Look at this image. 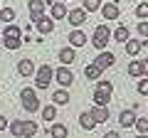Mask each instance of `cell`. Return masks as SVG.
<instances>
[{
	"label": "cell",
	"instance_id": "6da1fadb",
	"mask_svg": "<svg viewBox=\"0 0 148 138\" xmlns=\"http://www.w3.org/2000/svg\"><path fill=\"white\" fill-rule=\"evenodd\" d=\"M10 126V133L12 136H17V138H30V136H35L37 133V123L35 121H12V123H8Z\"/></svg>",
	"mask_w": 148,
	"mask_h": 138
},
{
	"label": "cell",
	"instance_id": "7a4b0ae2",
	"mask_svg": "<svg viewBox=\"0 0 148 138\" xmlns=\"http://www.w3.org/2000/svg\"><path fill=\"white\" fill-rule=\"evenodd\" d=\"M54 79V69L47 67V64H42L40 69H35V86L37 89H47L49 84H52Z\"/></svg>",
	"mask_w": 148,
	"mask_h": 138
},
{
	"label": "cell",
	"instance_id": "3957f363",
	"mask_svg": "<svg viewBox=\"0 0 148 138\" xmlns=\"http://www.w3.org/2000/svg\"><path fill=\"white\" fill-rule=\"evenodd\" d=\"M111 91H114V86H111V81H99L94 89V104H99V106H106L111 101Z\"/></svg>",
	"mask_w": 148,
	"mask_h": 138
},
{
	"label": "cell",
	"instance_id": "277c9868",
	"mask_svg": "<svg viewBox=\"0 0 148 138\" xmlns=\"http://www.w3.org/2000/svg\"><path fill=\"white\" fill-rule=\"evenodd\" d=\"M20 99H22V106H25L27 113H35L40 109V99H37L35 89H22L20 91Z\"/></svg>",
	"mask_w": 148,
	"mask_h": 138
},
{
	"label": "cell",
	"instance_id": "5b68a950",
	"mask_svg": "<svg viewBox=\"0 0 148 138\" xmlns=\"http://www.w3.org/2000/svg\"><path fill=\"white\" fill-rule=\"evenodd\" d=\"M109 42H111V30H109L106 25H99V27L94 30V37H91V44H94L96 49H104Z\"/></svg>",
	"mask_w": 148,
	"mask_h": 138
},
{
	"label": "cell",
	"instance_id": "8992f818",
	"mask_svg": "<svg viewBox=\"0 0 148 138\" xmlns=\"http://www.w3.org/2000/svg\"><path fill=\"white\" fill-rule=\"evenodd\" d=\"M67 20H69L72 27H82L86 22V10H84V8H74V10L67 12Z\"/></svg>",
	"mask_w": 148,
	"mask_h": 138
},
{
	"label": "cell",
	"instance_id": "52a82bcc",
	"mask_svg": "<svg viewBox=\"0 0 148 138\" xmlns=\"http://www.w3.org/2000/svg\"><path fill=\"white\" fill-rule=\"evenodd\" d=\"M54 79H57L62 86H72L74 84V74H72V69H69L67 64H62V67L54 72Z\"/></svg>",
	"mask_w": 148,
	"mask_h": 138
},
{
	"label": "cell",
	"instance_id": "ba28073f",
	"mask_svg": "<svg viewBox=\"0 0 148 138\" xmlns=\"http://www.w3.org/2000/svg\"><path fill=\"white\" fill-rule=\"evenodd\" d=\"M45 5H47V0H30V20L32 22L45 15Z\"/></svg>",
	"mask_w": 148,
	"mask_h": 138
},
{
	"label": "cell",
	"instance_id": "9c48e42d",
	"mask_svg": "<svg viewBox=\"0 0 148 138\" xmlns=\"http://www.w3.org/2000/svg\"><path fill=\"white\" fill-rule=\"evenodd\" d=\"M69 44H72V47H84V44H86V35H84V30L74 27V30L69 32Z\"/></svg>",
	"mask_w": 148,
	"mask_h": 138
},
{
	"label": "cell",
	"instance_id": "30bf717a",
	"mask_svg": "<svg viewBox=\"0 0 148 138\" xmlns=\"http://www.w3.org/2000/svg\"><path fill=\"white\" fill-rule=\"evenodd\" d=\"M99 10H101V15H104V20H119V12H121L116 3H106V5H101Z\"/></svg>",
	"mask_w": 148,
	"mask_h": 138
},
{
	"label": "cell",
	"instance_id": "8fae6325",
	"mask_svg": "<svg viewBox=\"0 0 148 138\" xmlns=\"http://www.w3.org/2000/svg\"><path fill=\"white\" fill-rule=\"evenodd\" d=\"M114 59H116V57H114L111 52H104V49H101V54H99V57L94 59V64H96V67L101 69V72H104V69H109L111 64H114Z\"/></svg>",
	"mask_w": 148,
	"mask_h": 138
},
{
	"label": "cell",
	"instance_id": "7c38bea8",
	"mask_svg": "<svg viewBox=\"0 0 148 138\" xmlns=\"http://www.w3.org/2000/svg\"><path fill=\"white\" fill-rule=\"evenodd\" d=\"M35 25H37V30L42 32V35H49V32L54 30V20H52V17H45V15H42V17H37Z\"/></svg>",
	"mask_w": 148,
	"mask_h": 138
},
{
	"label": "cell",
	"instance_id": "4fadbf2b",
	"mask_svg": "<svg viewBox=\"0 0 148 138\" xmlns=\"http://www.w3.org/2000/svg\"><path fill=\"white\" fill-rule=\"evenodd\" d=\"M91 116H94V121H96V123H106V121H109V109L96 104V106L91 109Z\"/></svg>",
	"mask_w": 148,
	"mask_h": 138
},
{
	"label": "cell",
	"instance_id": "5bb4252c",
	"mask_svg": "<svg viewBox=\"0 0 148 138\" xmlns=\"http://www.w3.org/2000/svg\"><path fill=\"white\" fill-rule=\"evenodd\" d=\"M79 126L84 128V131H91V128L96 126V121H94V116H91V111H82V113H79Z\"/></svg>",
	"mask_w": 148,
	"mask_h": 138
},
{
	"label": "cell",
	"instance_id": "9a60e30c",
	"mask_svg": "<svg viewBox=\"0 0 148 138\" xmlns=\"http://www.w3.org/2000/svg\"><path fill=\"white\" fill-rule=\"evenodd\" d=\"M143 44H146V40H126V52L131 54V57H136L143 49Z\"/></svg>",
	"mask_w": 148,
	"mask_h": 138
},
{
	"label": "cell",
	"instance_id": "2e32d148",
	"mask_svg": "<svg viewBox=\"0 0 148 138\" xmlns=\"http://www.w3.org/2000/svg\"><path fill=\"white\" fill-rule=\"evenodd\" d=\"M133 121H136V113H133L131 109H126V111L119 113V123H121L123 128H131V126H133Z\"/></svg>",
	"mask_w": 148,
	"mask_h": 138
},
{
	"label": "cell",
	"instance_id": "e0dca14e",
	"mask_svg": "<svg viewBox=\"0 0 148 138\" xmlns=\"http://www.w3.org/2000/svg\"><path fill=\"white\" fill-rule=\"evenodd\" d=\"M17 72H20L22 77H30V74H35V64H32L30 59H20V62H17Z\"/></svg>",
	"mask_w": 148,
	"mask_h": 138
},
{
	"label": "cell",
	"instance_id": "ac0fdd59",
	"mask_svg": "<svg viewBox=\"0 0 148 138\" xmlns=\"http://www.w3.org/2000/svg\"><path fill=\"white\" fill-rule=\"evenodd\" d=\"M52 101L57 104V106H67V104H69V94H67V86H64V89H59V91H54V94H52Z\"/></svg>",
	"mask_w": 148,
	"mask_h": 138
},
{
	"label": "cell",
	"instance_id": "d6986e66",
	"mask_svg": "<svg viewBox=\"0 0 148 138\" xmlns=\"http://www.w3.org/2000/svg\"><path fill=\"white\" fill-rule=\"evenodd\" d=\"M74 59H77V57H74V47H64L62 52H59V62H62V64H67V67L74 62Z\"/></svg>",
	"mask_w": 148,
	"mask_h": 138
},
{
	"label": "cell",
	"instance_id": "ffe728a7",
	"mask_svg": "<svg viewBox=\"0 0 148 138\" xmlns=\"http://www.w3.org/2000/svg\"><path fill=\"white\" fill-rule=\"evenodd\" d=\"M67 8H64V3H54L52 5V20H62V17H67Z\"/></svg>",
	"mask_w": 148,
	"mask_h": 138
},
{
	"label": "cell",
	"instance_id": "44dd1931",
	"mask_svg": "<svg viewBox=\"0 0 148 138\" xmlns=\"http://www.w3.org/2000/svg\"><path fill=\"white\" fill-rule=\"evenodd\" d=\"M49 133H52L54 138H67V133H69V128L64 126V123H54V126L49 128Z\"/></svg>",
	"mask_w": 148,
	"mask_h": 138
},
{
	"label": "cell",
	"instance_id": "7402d4cb",
	"mask_svg": "<svg viewBox=\"0 0 148 138\" xmlns=\"http://www.w3.org/2000/svg\"><path fill=\"white\" fill-rule=\"evenodd\" d=\"M3 44H5L8 49H20L22 47V37H5V35H3Z\"/></svg>",
	"mask_w": 148,
	"mask_h": 138
},
{
	"label": "cell",
	"instance_id": "603a6c76",
	"mask_svg": "<svg viewBox=\"0 0 148 138\" xmlns=\"http://www.w3.org/2000/svg\"><path fill=\"white\" fill-rule=\"evenodd\" d=\"M111 37H114V40H116V42H126V40H128V30H126V27H116V30H114V32H111Z\"/></svg>",
	"mask_w": 148,
	"mask_h": 138
},
{
	"label": "cell",
	"instance_id": "cb8c5ba5",
	"mask_svg": "<svg viewBox=\"0 0 148 138\" xmlns=\"http://www.w3.org/2000/svg\"><path fill=\"white\" fill-rule=\"evenodd\" d=\"M84 77H86V79H99L101 69L96 67V64H89V67H84Z\"/></svg>",
	"mask_w": 148,
	"mask_h": 138
},
{
	"label": "cell",
	"instance_id": "d4e9b609",
	"mask_svg": "<svg viewBox=\"0 0 148 138\" xmlns=\"http://www.w3.org/2000/svg\"><path fill=\"white\" fill-rule=\"evenodd\" d=\"M3 35H5V37H22V30L17 25H10V22H8V27H5Z\"/></svg>",
	"mask_w": 148,
	"mask_h": 138
},
{
	"label": "cell",
	"instance_id": "484cf974",
	"mask_svg": "<svg viewBox=\"0 0 148 138\" xmlns=\"http://www.w3.org/2000/svg\"><path fill=\"white\" fill-rule=\"evenodd\" d=\"M0 20L3 22H12L15 20V10H12V8H0Z\"/></svg>",
	"mask_w": 148,
	"mask_h": 138
},
{
	"label": "cell",
	"instance_id": "4316f807",
	"mask_svg": "<svg viewBox=\"0 0 148 138\" xmlns=\"http://www.w3.org/2000/svg\"><path fill=\"white\" fill-rule=\"evenodd\" d=\"M128 74H131V77H143V72H141V59H133V62L128 64Z\"/></svg>",
	"mask_w": 148,
	"mask_h": 138
},
{
	"label": "cell",
	"instance_id": "83f0119b",
	"mask_svg": "<svg viewBox=\"0 0 148 138\" xmlns=\"http://www.w3.org/2000/svg\"><path fill=\"white\" fill-rule=\"evenodd\" d=\"M101 8V0H84V10L86 12H96Z\"/></svg>",
	"mask_w": 148,
	"mask_h": 138
},
{
	"label": "cell",
	"instance_id": "f1b7e54d",
	"mask_svg": "<svg viewBox=\"0 0 148 138\" xmlns=\"http://www.w3.org/2000/svg\"><path fill=\"white\" fill-rule=\"evenodd\" d=\"M133 126H136L138 133H148V118H136V121H133Z\"/></svg>",
	"mask_w": 148,
	"mask_h": 138
},
{
	"label": "cell",
	"instance_id": "f546056e",
	"mask_svg": "<svg viewBox=\"0 0 148 138\" xmlns=\"http://www.w3.org/2000/svg\"><path fill=\"white\" fill-rule=\"evenodd\" d=\"M54 116H57L54 106H45V111H42V118H45V121H54Z\"/></svg>",
	"mask_w": 148,
	"mask_h": 138
},
{
	"label": "cell",
	"instance_id": "4dcf8cb0",
	"mask_svg": "<svg viewBox=\"0 0 148 138\" xmlns=\"http://www.w3.org/2000/svg\"><path fill=\"white\" fill-rule=\"evenodd\" d=\"M136 15L141 17V20H146V17H148V3H141V5H136Z\"/></svg>",
	"mask_w": 148,
	"mask_h": 138
},
{
	"label": "cell",
	"instance_id": "1f68e13d",
	"mask_svg": "<svg viewBox=\"0 0 148 138\" xmlns=\"http://www.w3.org/2000/svg\"><path fill=\"white\" fill-rule=\"evenodd\" d=\"M136 89H138V94L148 96V79H141V81H138V86H136Z\"/></svg>",
	"mask_w": 148,
	"mask_h": 138
},
{
	"label": "cell",
	"instance_id": "d6a6232c",
	"mask_svg": "<svg viewBox=\"0 0 148 138\" xmlns=\"http://www.w3.org/2000/svg\"><path fill=\"white\" fill-rule=\"evenodd\" d=\"M136 30H138V35H141V37H148V22H146V20H143V22H138V27H136Z\"/></svg>",
	"mask_w": 148,
	"mask_h": 138
},
{
	"label": "cell",
	"instance_id": "836d02e7",
	"mask_svg": "<svg viewBox=\"0 0 148 138\" xmlns=\"http://www.w3.org/2000/svg\"><path fill=\"white\" fill-rule=\"evenodd\" d=\"M141 72L148 77V59H141Z\"/></svg>",
	"mask_w": 148,
	"mask_h": 138
},
{
	"label": "cell",
	"instance_id": "e575fe53",
	"mask_svg": "<svg viewBox=\"0 0 148 138\" xmlns=\"http://www.w3.org/2000/svg\"><path fill=\"white\" fill-rule=\"evenodd\" d=\"M5 128H8V118L0 116V131H5Z\"/></svg>",
	"mask_w": 148,
	"mask_h": 138
},
{
	"label": "cell",
	"instance_id": "d590c367",
	"mask_svg": "<svg viewBox=\"0 0 148 138\" xmlns=\"http://www.w3.org/2000/svg\"><path fill=\"white\" fill-rule=\"evenodd\" d=\"M64 3H67V0H64Z\"/></svg>",
	"mask_w": 148,
	"mask_h": 138
}]
</instances>
